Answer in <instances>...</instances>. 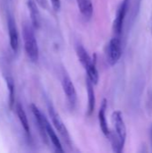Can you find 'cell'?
I'll return each mask as SVG.
<instances>
[{
  "label": "cell",
  "mask_w": 152,
  "mask_h": 153,
  "mask_svg": "<svg viewBox=\"0 0 152 153\" xmlns=\"http://www.w3.org/2000/svg\"><path fill=\"white\" fill-rule=\"evenodd\" d=\"M52 7L54 8L55 11H59L61 8V2L60 0H50Z\"/></svg>",
  "instance_id": "cell-18"
},
{
  "label": "cell",
  "mask_w": 152,
  "mask_h": 153,
  "mask_svg": "<svg viewBox=\"0 0 152 153\" xmlns=\"http://www.w3.org/2000/svg\"><path fill=\"white\" fill-rule=\"evenodd\" d=\"M7 28H8V32H9L11 48L14 52H17L19 48V34L17 31L14 18L10 13L7 16Z\"/></svg>",
  "instance_id": "cell-6"
},
{
  "label": "cell",
  "mask_w": 152,
  "mask_h": 153,
  "mask_svg": "<svg viewBox=\"0 0 152 153\" xmlns=\"http://www.w3.org/2000/svg\"><path fill=\"white\" fill-rule=\"evenodd\" d=\"M62 86H63L64 92L67 98L69 104L73 108H74V106L76 105V102H77V93H76L75 87H74L71 78L66 74H65L63 76Z\"/></svg>",
  "instance_id": "cell-5"
},
{
  "label": "cell",
  "mask_w": 152,
  "mask_h": 153,
  "mask_svg": "<svg viewBox=\"0 0 152 153\" xmlns=\"http://www.w3.org/2000/svg\"><path fill=\"white\" fill-rule=\"evenodd\" d=\"M28 9L30 12V16L31 20V24L35 29H39L41 23L40 13L37 6V3L35 0H28L27 1Z\"/></svg>",
  "instance_id": "cell-9"
},
{
  "label": "cell",
  "mask_w": 152,
  "mask_h": 153,
  "mask_svg": "<svg viewBox=\"0 0 152 153\" xmlns=\"http://www.w3.org/2000/svg\"><path fill=\"white\" fill-rule=\"evenodd\" d=\"M151 147H152V127H151Z\"/></svg>",
  "instance_id": "cell-21"
},
{
  "label": "cell",
  "mask_w": 152,
  "mask_h": 153,
  "mask_svg": "<svg viewBox=\"0 0 152 153\" xmlns=\"http://www.w3.org/2000/svg\"><path fill=\"white\" fill-rule=\"evenodd\" d=\"M113 122L116 130V138L117 139L120 146L124 149L126 139V128L124 122L122 113L120 111H115L113 113Z\"/></svg>",
  "instance_id": "cell-4"
},
{
  "label": "cell",
  "mask_w": 152,
  "mask_h": 153,
  "mask_svg": "<svg viewBox=\"0 0 152 153\" xmlns=\"http://www.w3.org/2000/svg\"><path fill=\"white\" fill-rule=\"evenodd\" d=\"M5 82L9 91V107L12 109L15 102V86L13 79L11 76H5Z\"/></svg>",
  "instance_id": "cell-16"
},
{
  "label": "cell",
  "mask_w": 152,
  "mask_h": 153,
  "mask_svg": "<svg viewBox=\"0 0 152 153\" xmlns=\"http://www.w3.org/2000/svg\"><path fill=\"white\" fill-rule=\"evenodd\" d=\"M78 8L82 16L89 20L93 14V4L91 0H77Z\"/></svg>",
  "instance_id": "cell-12"
},
{
  "label": "cell",
  "mask_w": 152,
  "mask_h": 153,
  "mask_svg": "<svg viewBox=\"0 0 152 153\" xmlns=\"http://www.w3.org/2000/svg\"><path fill=\"white\" fill-rule=\"evenodd\" d=\"M22 38L24 42L25 52L33 63L39 60V46L36 40L33 28L29 22H25L22 27Z\"/></svg>",
  "instance_id": "cell-1"
},
{
  "label": "cell",
  "mask_w": 152,
  "mask_h": 153,
  "mask_svg": "<svg viewBox=\"0 0 152 153\" xmlns=\"http://www.w3.org/2000/svg\"><path fill=\"white\" fill-rule=\"evenodd\" d=\"M76 53H77L80 62L84 66V68H87L89 65H90L92 63H94L92 61V59L90 58V56H89L87 50L82 45H78L76 47Z\"/></svg>",
  "instance_id": "cell-14"
},
{
  "label": "cell",
  "mask_w": 152,
  "mask_h": 153,
  "mask_svg": "<svg viewBox=\"0 0 152 153\" xmlns=\"http://www.w3.org/2000/svg\"><path fill=\"white\" fill-rule=\"evenodd\" d=\"M46 133H47V137L50 139L51 143H53V145L56 147V151L59 152H64V149H63V147H62L61 142H60V140L58 139V136L56 135V132H55L54 129L52 128L51 125L49 124L48 120L46 121Z\"/></svg>",
  "instance_id": "cell-13"
},
{
  "label": "cell",
  "mask_w": 152,
  "mask_h": 153,
  "mask_svg": "<svg viewBox=\"0 0 152 153\" xmlns=\"http://www.w3.org/2000/svg\"><path fill=\"white\" fill-rule=\"evenodd\" d=\"M48 113H49V117H50L52 123H53L55 128L56 129V131L59 133V134L64 138V140L68 144H71V139H70L68 130L65 127V126L63 120L61 119L60 116L56 113V109L54 108V107L51 104H48Z\"/></svg>",
  "instance_id": "cell-3"
},
{
  "label": "cell",
  "mask_w": 152,
  "mask_h": 153,
  "mask_svg": "<svg viewBox=\"0 0 152 153\" xmlns=\"http://www.w3.org/2000/svg\"><path fill=\"white\" fill-rule=\"evenodd\" d=\"M15 109H16V113H17L18 118H19V120L21 122V125H22V128L24 129L25 133L27 134H30V125H29V121H28L26 113H25L22 106L20 103H17L16 106H15Z\"/></svg>",
  "instance_id": "cell-15"
},
{
  "label": "cell",
  "mask_w": 152,
  "mask_h": 153,
  "mask_svg": "<svg viewBox=\"0 0 152 153\" xmlns=\"http://www.w3.org/2000/svg\"><path fill=\"white\" fill-rule=\"evenodd\" d=\"M86 87H87V94H88V111L87 115L90 116L94 109H95V103H96V98H95V92L93 89V83L90 82V80L87 77L86 78Z\"/></svg>",
  "instance_id": "cell-11"
},
{
  "label": "cell",
  "mask_w": 152,
  "mask_h": 153,
  "mask_svg": "<svg viewBox=\"0 0 152 153\" xmlns=\"http://www.w3.org/2000/svg\"><path fill=\"white\" fill-rule=\"evenodd\" d=\"M122 56V45L119 38L115 37L110 39L108 49H107V58L108 62L111 65H115Z\"/></svg>",
  "instance_id": "cell-2"
},
{
  "label": "cell",
  "mask_w": 152,
  "mask_h": 153,
  "mask_svg": "<svg viewBox=\"0 0 152 153\" xmlns=\"http://www.w3.org/2000/svg\"><path fill=\"white\" fill-rule=\"evenodd\" d=\"M128 4H129V0H124L120 7L117 10L115 22H114V30L116 34H120L123 30L124 21H125L126 12L128 9Z\"/></svg>",
  "instance_id": "cell-8"
},
{
  "label": "cell",
  "mask_w": 152,
  "mask_h": 153,
  "mask_svg": "<svg viewBox=\"0 0 152 153\" xmlns=\"http://www.w3.org/2000/svg\"><path fill=\"white\" fill-rule=\"evenodd\" d=\"M36 3L42 8H47V0H35Z\"/></svg>",
  "instance_id": "cell-19"
},
{
  "label": "cell",
  "mask_w": 152,
  "mask_h": 153,
  "mask_svg": "<svg viewBox=\"0 0 152 153\" xmlns=\"http://www.w3.org/2000/svg\"><path fill=\"white\" fill-rule=\"evenodd\" d=\"M87 73V77L90 80V82L93 84H97L99 82V72L96 68L95 62L92 63L90 65H89L87 68H85Z\"/></svg>",
  "instance_id": "cell-17"
},
{
  "label": "cell",
  "mask_w": 152,
  "mask_h": 153,
  "mask_svg": "<svg viewBox=\"0 0 152 153\" xmlns=\"http://www.w3.org/2000/svg\"><path fill=\"white\" fill-rule=\"evenodd\" d=\"M107 100H103L99 112V126H100V129L102 131V133L108 137L110 134V131L108 126V122H107V117H106V110H107Z\"/></svg>",
  "instance_id": "cell-10"
},
{
  "label": "cell",
  "mask_w": 152,
  "mask_h": 153,
  "mask_svg": "<svg viewBox=\"0 0 152 153\" xmlns=\"http://www.w3.org/2000/svg\"><path fill=\"white\" fill-rule=\"evenodd\" d=\"M30 109L32 111V114L35 117V120L37 122L39 130V134L41 135V138L43 140V142H45L46 143H47V135L46 133V121L47 120L46 118V117L40 112V110L37 108V106H35L34 104L30 105Z\"/></svg>",
  "instance_id": "cell-7"
},
{
  "label": "cell",
  "mask_w": 152,
  "mask_h": 153,
  "mask_svg": "<svg viewBox=\"0 0 152 153\" xmlns=\"http://www.w3.org/2000/svg\"><path fill=\"white\" fill-rule=\"evenodd\" d=\"M142 0H136V8H135V13H134V16H136V14L138 13L139 10H140V4H141Z\"/></svg>",
  "instance_id": "cell-20"
}]
</instances>
